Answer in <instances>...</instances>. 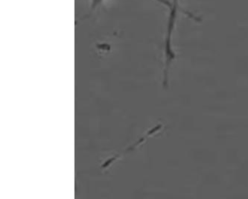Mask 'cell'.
Returning <instances> with one entry per match:
<instances>
[{
  "instance_id": "cell-1",
  "label": "cell",
  "mask_w": 248,
  "mask_h": 199,
  "mask_svg": "<svg viewBox=\"0 0 248 199\" xmlns=\"http://www.w3.org/2000/svg\"><path fill=\"white\" fill-rule=\"evenodd\" d=\"M162 125H157L156 126H155V128H152V129L149 130V131H148V132H147L146 134L142 137V138H141L140 139H139V140L137 141V142H136L134 145H132V146L127 148L125 150L123 151V152H120V153H118L116 155L113 156V157L108 159L104 164H102V168H103V169H105V168H108V167L113 164V163L114 162L115 160H117L118 158H120V157L124 155L125 153H129V152L134 150V149H135L137 146H140L141 144H142V143L145 142V139H148V138H150V137L153 136V135H155L157 131H160Z\"/></svg>"
},
{
  "instance_id": "cell-2",
  "label": "cell",
  "mask_w": 248,
  "mask_h": 199,
  "mask_svg": "<svg viewBox=\"0 0 248 199\" xmlns=\"http://www.w3.org/2000/svg\"><path fill=\"white\" fill-rule=\"evenodd\" d=\"M179 8V0H172L171 2V7L170 9V15L168 18L167 28H166V34L165 41L167 44H171L173 40L174 28H175L176 21H177V12Z\"/></svg>"
},
{
  "instance_id": "cell-3",
  "label": "cell",
  "mask_w": 248,
  "mask_h": 199,
  "mask_svg": "<svg viewBox=\"0 0 248 199\" xmlns=\"http://www.w3.org/2000/svg\"><path fill=\"white\" fill-rule=\"evenodd\" d=\"M104 1H105V0H91V12H90L89 15H91V13H92L94 10H95L99 5H102ZM156 2L163 4V5L167 7L169 9H170V7H171V2H169L168 0H156Z\"/></svg>"
}]
</instances>
